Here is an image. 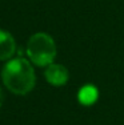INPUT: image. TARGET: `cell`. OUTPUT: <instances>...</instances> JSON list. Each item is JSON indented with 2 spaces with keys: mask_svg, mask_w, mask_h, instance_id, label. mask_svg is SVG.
<instances>
[{
  "mask_svg": "<svg viewBox=\"0 0 124 125\" xmlns=\"http://www.w3.org/2000/svg\"><path fill=\"white\" fill-rule=\"evenodd\" d=\"M1 80L8 91L19 96H24L34 89L36 76L34 67L27 59L16 57L5 62L1 69Z\"/></svg>",
  "mask_w": 124,
  "mask_h": 125,
  "instance_id": "cell-1",
  "label": "cell"
},
{
  "mask_svg": "<svg viewBox=\"0 0 124 125\" xmlns=\"http://www.w3.org/2000/svg\"><path fill=\"white\" fill-rule=\"evenodd\" d=\"M27 56L36 67H48L56 57L55 40L45 32L32 35L27 44Z\"/></svg>",
  "mask_w": 124,
  "mask_h": 125,
  "instance_id": "cell-2",
  "label": "cell"
},
{
  "mask_svg": "<svg viewBox=\"0 0 124 125\" xmlns=\"http://www.w3.org/2000/svg\"><path fill=\"white\" fill-rule=\"evenodd\" d=\"M44 76H45V80L48 81V84H51L52 87H63L69 80L68 69L64 65L56 64V62H52L51 65L45 68Z\"/></svg>",
  "mask_w": 124,
  "mask_h": 125,
  "instance_id": "cell-3",
  "label": "cell"
},
{
  "mask_svg": "<svg viewBox=\"0 0 124 125\" xmlns=\"http://www.w3.org/2000/svg\"><path fill=\"white\" fill-rule=\"evenodd\" d=\"M16 52V43L10 32L0 28V60H8Z\"/></svg>",
  "mask_w": 124,
  "mask_h": 125,
  "instance_id": "cell-4",
  "label": "cell"
},
{
  "mask_svg": "<svg viewBox=\"0 0 124 125\" xmlns=\"http://www.w3.org/2000/svg\"><path fill=\"white\" fill-rule=\"evenodd\" d=\"M99 99V91L95 85L92 84H85L79 89L78 92V100L81 105L84 106H91L97 101Z\"/></svg>",
  "mask_w": 124,
  "mask_h": 125,
  "instance_id": "cell-5",
  "label": "cell"
},
{
  "mask_svg": "<svg viewBox=\"0 0 124 125\" xmlns=\"http://www.w3.org/2000/svg\"><path fill=\"white\" fill-rule=\"evenodd\" d=\"M1 105H3V92L0 89V108H1Z\"/></svg>",
  "mask_w": 124,
  "mask_h": 125,
  "instance_id": "cell-6",
  "label": "cell"
}]
</instances>
